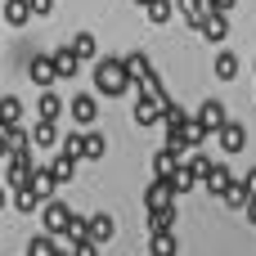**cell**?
<instances>
[{
  "instance_id": "cell-1",
  "label": "cell",
  "mask_w": 256,
  "mask_h": 256,
  "mask_svg": "<svg viewBox=\"0 0 256 256\" xmlns=\"http://www.w3.org/2000/svg\"><path fill=\"white\" fill-rule=\"evenodd\" d=\"M94 86H99V94L122 99V94L135 86V81H130V72H126V58H112V54L94 58Z\"/></svg>"
},
{
  "instance_id": "cell-2",
  "label": "cell",
  "mask_w": 256,
  "mask_h": 256,
  "mask_svg": "<svg viewBox=\"0 0 256 256\" xmlns=\"http://www.w3.org/2000/svg\"><path fill=\"white\" fill-rule=\"evenodd\" d=\"M180 162H189V148L184 144H176V140H166L158 153H153V176H176V166Z\"/></svg>"
},
{
  "instance_id": "cell-3",
  "label": "cell",
  "mask_w": 256,
  "mask_h": 256,
  "mask_svg": "<svg viewBox=\"0 0 256 256\" xmlns=\"http://www.w3.org/2000/svg\"><path fill=\"white\" fill-rule=\"evenodd\" d=\"M68 220H72V212H68V202H58V198H50V202L40 207V230H50L54 238H63V234H68Z\"/></svg>"
},
{
  "instance_id": "cell-4",
  "label": "cell",
  "mask_w": 256,
  "mask_h": 256,
  "mask_svg": "<svg viewBox=\"0 0 256 256\" xmlns=\"http://www.w3.org/2000/svg\"><path fill=\"white\" fill-rule=\"evenodd\" d=\"M68 117H72L76 126H86V130H90V126L99 122V104H94V94H76V99L68 104Z\"/></svg>"
},
{
  "instance_id": "cell-5",
  "label": "cell",
  "mask_w": 256,
  "mask_h": 256,
  "mask_svg": "<svg viewBox=\"0 0 256 256\" xmlns=\"http://www.w3.org/2000/svg\"><path fill=\"white\" fill-rule=\"evenodd\" d=\"M27 72H32V81L36 86H54L58 81V68H54V54H32V63H27Z\"/></svg>"
},
{
  "instance_id": "cell-6",
  "label": "cell",
  "mask_w": 256,
  "mask_h": 256,
  "mask_svg": "<svg viewBox=\"0 0 256 256\" xmlns=\"http://www.w3.org/2000/svg\"><path fill=\"white\" fill-rule=\"evenodd\" d=\"M216 140H220L225 153H243V148H248V126H243V122H225V126L216 130Z\"/></svg>"
},
{
  "instance_id": "cell-7",
  "label": "cell",
  "mask_w": 256,
  "mask_h": 256,
  "mask_svg": "<svg viewBox=\"0 0 256 256\" xmlns=\"http://www.w3.org/2000/svg\"><path fill=\"white\" fill-rule=\"evenodd\" d=\"M166 202H176V184H171V176H158V180L144 189V207L153 212V207H166Z\"/></svg>"
},
{
  "instance_id": "cell-8",
  "label": "cell",
  "mask_w": 256,
  "mask_h": 256,
  "mask_svg": "<svg viewBox=\"0 0 256 256\" xmlns=\"http://www.w3.org/2000/svg\"><path fill=\"white\" fill-rule=\"evenodd\" d=\"M194 117H198V122H202V126H207L212 135H216V130H220L225 122H230V117H225V104H220V99H202V108H198Z\"/></svg>"
},
{
  "instance_id": "cell-9",
  "label": "cell",
  "mask_w": 256,
  "mask_h": 256,
  "mask_svg": "<svg viewBox=\"0 0 256 256\" xmlns=\"http://www.w3.org/2000/svg\"><path fill=\"white\" fill-rule=\"evenodd\" d=\"M63 135H58V122H50V117H36L32 122V144L36 148H54Z\"/></svg>"
},
{
  "instance_id": "cell-10",
  "label": "cell",
  "mask_w": 256,
  "mask_h": 256,
  "mask_svg": "<svg viewBox=\"0 0 256 256\" xmlns=\"http://www.w3.org/2000/svg\"><path fill=\"white\" fill-rule=\"evenodd\" d=\"M230 184H234V176H230V166H225V162H212V166H207V176H202V189L220 198V194H225Z\"/></svg>"
},
{
  "instance_id": "cell-11",
  "label": "cell",
  "mask_w": 256,
  "mask_h": 256,
  "mask_svg": "<svg viewBox=\"0 0 256 256\" xmlns=\"http://www.w3.org/2000/svg\"><path fill=\"white\" fill-rule=\"evenodd\" d=\"M148 256H180V238H176V230H153V238H148Z\"/></svg>"
},
{
  "instance_id": "cell-12",
  "label": "cell",
  "mask_w": 256,
  "mask_h": 256,
  "mask_svg": "<svg viewBox=\"0 0 256 256\" xmlns=\"http://www.w3.org/2000/svg\"><path fill=\"white\" fill-rule=\"evenodd\" d=\"M126 72H130V81H135V86H144V81L153 76L148 54H144V50H130V54H126Z\"/></svg>"
},
{
  "instance_id": "cell-13",
  "label": "cell",
  "mask_w": 256,
  "mask_h": 256,
  "mask_svg": "<svg viewBox=\"0 0 256 256\" xmlns=\"http://www.w3.org/2000/svg\"><path fill=\"white\" fill-rule=\"evenodd\" d=\"M0 9H4V22L9 27H27V18H36L32 14V0H0Z\"/></svg>"
},
{
  "instance_id": "cell-14",
  "label": "cell",
  "mask_w": 256,
  "mask_h": 256,
  "mask_svg": "<svg viewBox=\"0 0 256 256\" xmlns=\"http://www.w3.org/2000/svg\"><path fill=\"white\" fill-rule=\"evenodd\" d=\"M202 36H207L212 45H220V40L230 36V18H225L220 9H212V14H207V22H202Z\"/></svg>"
},
{
  "instance_id": "cell-15",
  "label": "cell",
  "mask_w": 256,
  "mask_h": 256,
  "mask_svg": "<svg viewBox=\"0 0 256 256\" xmlns=\"http://www.w3.org/2000/svg\"><path fill=\"white\" fill-rule=\"evenodd\" d=\"M54 68H58V81H72V76H76V68H81V58H76V50H72V45H63V50H54Z\"/></svg>"
},
{
  "instance_id": "cell-16",
  "label": "cell",
  "mask_w": 256,
  "mask_h": 256,
  "mask_svg": "<svg viewBox=\"0 0 256 256\" xmlns=\"http://www.w3.org/2000/svg\"><path fill=\"white\" fill-rule=\"evenodd\" d=\"M171 184H176V194H189L194 184H202V171H198L194 162H180V166H176V176H171Z\"/></svg>"
},
{
  "instance_id": "cell-17",
  "label": "cell",
  "mask_w": 256,
  "mask_h": 256,
  "mask_svg": "<svg viewBox=\"0 0 256 256\" xmlns=\"http://www.w3.org/2000/svg\"><path fill=\"white\" fill-rule=\"evenodd\" d=\"M220 202H225V207H234V212H238V207H248V202H252V189H248V180H234V184L220 194Z\"/></svg>"
},
{
  "instance_id": "cell-18",
  "label": "cell",
  "mask_w": 256,
  "mask_h": 256,
  "mask_svg": "<svg viewBox=\"0 0 256 256\" xmlns=\"http://www.w3.org/2000/svg\"><path fill=\"white\" fill-rule=\"evenodd\" d=\"M176 220H180L176 202H166V207H153V212H148V230H176Z\"/></svg>"
},
{
  "instance_id": "cell-19",
  "label": "cell",
  "mask_w": 256,
  "mask_h": 256,
  "mask_svg": "<svg viewBox=\"0 0 256 256\" xmlns=\"http://www.w3.org/2000/svg\"><path fill=\"white\" fill-rule=\"evenodd\" d=\"M112 234H117V220H112L108 212H99V216H90V238H94V243H108Z\"/></svg>"
},
{
  "instance_id": "cell-20",
  "label": "cell",
  "mask_w": 256,
  "mask_h": 256,
  "mask_svg": "<svg viewBox=\"0 0 256 256\" xmlns=\"http://www.w3.org/2000/svg\"><path fill=\"white\" fill-rule=\"evenodd\" d=\"M63 112H68V108H63V99H58L54 90H45V94H40V104H36V117H50V122H58Z\"/></svg>"
},
{
  "instance_id": "cell-21",
  "label": "cell",
  "mask_w": 256,
  "mask_h": 256,
  "mask_svg": "<svg viewBox=\"0 0 256 256\" xmlns=\"http://www.w3.org/2000/svg\"><path fill=\"white\" fill-rule=\"evenodd\" d=\"M76 162H81V158H68V153H58V158L50 162L54 180H58V184H72V176H76Z\"/></svg>"
},
{
  "instance_id": "cell-22",
  "label": "cell",
  "mask_w": 256,
  "mask_h": 256,
  "mask_svg": "<svg viewBox=\"0 0 256 256\" xmlns=\"http://www.w3.org/2000/svg\"><path fill=\"white\" fill-rule=\"evenodd\" d=\"M14 207H18L22 216H32L36 207H45V198H40V194H36V189L27 184V189H14Z\"/></svg>"
},
{
  "instance_id": "cell-23",
  "label": "cell",
  "mask_w": 256,
  "mask_h": 256,
  "mask_svg": "<svg viewBox=\"0 0 256 256\" xmlns=\"http://www.w3.org/2000/svg\"><path fill=\"white\" fill-rule=\"evenodd\" d=\"M58 252H63V248L54 243V234H50V230H45V234H36V238L27 243V256H58Z\"/></svg>"
},
{
  "instance_id": "cell-24",
  "label": "cell",
  "mask_w": 256,
  "mask_h": 256,
  "mask_svg": "<svg viewBox=\"0 0 256 256\" xmlns=\"http://www.w3.org/2000/svg\"><path fill=\"white\" fill-rule=\"evenodd\" d=\"M72 50H76L81 63H86V58H99V40H94L90 32H76V36H72Z\"/></svg>"
},
{
  "instance_id": "cell-25",
  "label": "cell",
  "mask_w": 256,
  "mask_h": 256,
  "mask_svg": "<svg viewBox=\"0 0 256 256\" xmlns=\"http://www.w3.org/2000/svg\"><path fill=\"white\" fill-rule=\"evenodd\" d=\"M216 76H220V81H234V76H238V54H234V50H220V54H216Z\"/></svg>"
},
{
  "instance_id": "cell-26",
  "label": "cell",
  "mask_w": 256,
  "mask_h": 256,
  "mask_svg": "<svg viewBox=\"0 0 256 256\" xmlns=\"http://www.w3.org/2000/svg\"><path fill=\"white\" fill-rule=\"evenodd\" d=\"M58 153H68V158H86V126L72 130V135H63V140H58Z\"/></svg>"
},
{
  "instance_id": "cell-27",
  "label": "cell",
  "mask_w": 256,
  "mask_h": 256,
  "mask_svg": "<svg viewBox=\"0 0 256 256\" xmlns=\"http://www.w3.org/2000/svg\"><path fill=\"white\" fill-rule=\"evenodd\" d=\"M0 122H4V126H22V99L4 94V99H0Z\"/></svg>"
},
{
  "instance_id": "cell-28",
  "label": "cell",
  "mask_w": 256,
  "mask_h": 256,
  "mask_svg": "<svg viewBox=\"0 0 256 256\" xmlns=\"http://www.w3.org/2000/svg\"><path fill=\"white\" fill-rule=\"evenodd\" d=\"M104 153H108V140L99 130H86V162H104Z\"/></svg>"
},
{
  "instance_id": "cell-29",
  "label": "cell",
  "mask_w": 256,
  "mask_h": 256,
  "mask_svg": "<svg viewBox=\"0 0 256 256\" xmlns=\"http://www.w3.org/2000/svg\"><path fill=\"white\" fill-rule=\"evenodd\" d=\"M144 14H148V22H171L176 0H148V4H144Z\"/></svg>"
},
{
  "instance_id": "cell-30",
  "label": "cell",
  "mask_w": 256,
  "mask_h": 256,
  "mask_svg": "<svg viewBox=\"0 0 256 256\" xmlns=\"http://www.w3.org/2000/svg\"><path fill=\"white\" fill-rule=\"evenodd\" d=\"M54 184H58V180H54V171H50V166H45V171H36V176H32V189H36V194H40V198H45V202H50V194H54Z\"/></svg>"
},
{
  "instance_id": "cell-31",
  "label": "cell",
  "mask_w": 256,
  "mask_h": 256,
  "mask_svg": "<svg viewBox=\"0 0 256 256\" xmlns=\"http://www.w3.org/2000/svg\"><path fill=\"white\" fill-rule=\"evenodd\" d=\"M50 9H54V0H32V14H36V18H45Z\"/></svg>"
},
{
  "instance_id": "cell-32",
  "label": "cell",
  "mask_w": 256,
  "mask_h": 256,
  "mask_svg": "<svg viewBox=\"0 0 256 256\" xmlns=\"http://www.w3.org/2000/svg\"><path fill=\"white\" fill-rule=\"evenodd\" d=\"M243 180H248V189H252V198H256V166L248 171V176H243Z\"/></svg>"
},
{
  "instance_id": "cell-33",
  "label": "cell",
  "mask_w": 256,
  "mask_h": 256,
  "mask_svg": "<svg viewBox=\"0 0 256 256\" xmlns=\"http://www.w3.org/2000/svg\"><path fill=\"white\" fill-rule=\"evenodd\" d=\"M248 225H252V230H256V198H252V202H248Z\"/></svg>"
},
{
  "instance_id": "cell-34",
  "label": "cell",
  "mask_w": 256,
  "mask_h": 256,
  "mask_svg": "<svg viewBox=\"0 0 256 256\" xmlns=\"http://www.w3.org/2000/svg\"><path fill=\"white\" fill-rule=\"evenodd\" d=\"M4 202H9V194H4V184H0V212H4Z\"/></svg>"
},
{
  "instance_id": "cell-35",
  "label": "cell",
  "mask_w": 256,
  "mask_h": 256,
  "mask_svg": "<svg viewBox=\"0 0 256 256\" xmlns=\"http://www.w3.org/2000/svg\"><path fill=\"white\" fill-rule=\"evenodd\" d=\"M135 4H148V0H135Z\"/></svg>"
}]
</instances>
